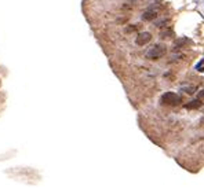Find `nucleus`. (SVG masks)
Listing matches in <instances>:
<instances>
[{
	"instance_id": "f257e3e1",
	"label": "nucleus",
	"mask_w": 204,
	"mask_h": 195,
	"mask_svg": "<svg viewBox=\"0 0 204 195\" xmlns=\"http://www.w3.org/2000/svg\"><path fill=\"white\" fill-rule=\"evenodd\" d=\"M160 103L164 106H178L182 103V96L175 92H165L160 98Z\"/></svg>"
},
{
	"instance_id": "f03ea898",
	"label": "nucleus",
	"mask_w": 204,
	"mask_h": 195,
	"mask_svg": "<svg viewBox=\"0 0 204 195\" xmlns=\"http://www.w3.org/2000/svg\"><path fill=\"white\" fill-rule=\"evenodd\" d=\"M165 52H167V47L164 44H156V46H153L146 52V58L152 59V61H156V59H160L161 57H164Z\"/></svg>"
},
{
	"instance_id": "7ed1b4c3",
	"label": "nucleus",
	"mask_w": 204,
	"mask_h": 195,
	"mask_svg": "<svg viewBox=\"0 0 204 195\" xmlns=\"http://www.w3.org/2000/svg\"><path fill=\"white\" fill-rule=\"evenodd\" d=\"M152 40V34L149 32H142V33H139L138 34V37L135 39V43H137V46H145V44H148L149 41Z\"/></svg>"
},
{
	"instance_id": "20e7f679",
	"label": "nucleus",
	"mask_w": 204,
	"mask_h": 195,
	"mask_svg": "<svg viewBox=\"0 0 204 195\" xmlns=\"http://www.w3.org/2000/svg\"><path fill=\"white\" fill-rule=\"evenodd\" d=\"M156 17H157V11H154V10H148V11H145L142 14L144 21H153Z\"/></svg>"
},
{
	"instance_id": "39448f33",
	"label": "nucleus",
	"mask_w": 204,
	"mask_h": 195,
	"mask_svg": "<svg viewBox=\"0 0 204 195\" xmlns=\"http://www.w3.org/2000/svg\"><path fill=\"white\" fill-rule=\"evenodd\" d=\"M192 41L189 39H186V37H182V39H178L177 41H175V48H184L185 46H191Z\"/></svg>"
},
{
	"instance_id": "423d86ee",
	"label": "nucleus",
	"mask_w": 204,
	"mask_h": 195,
	"mask_svg": "<svg viewBox=\"0 0 204 195\" xmlns=\"http://www.w3.org/2000/svg\"><path fill=\"white\" fill-rule=\"evenodd\" d=\"M200 106H201V100H200V99H195V100H192V102H189V103L185 104V107H186V109H189V110L199 109Z\"/></svg>"
},
{
	"instance_id": "0eeeda50",
	"label": "nucleus",
	"mask_w": 204,
	"mask_h": 195,
	"mask_svg": "<svg viewBox=\"0 0 204 195\" xmlns=\"http://www.w3.org/2000/svg\"><path fill=\"white\" fill-rule=\"evenodd\" d=\"M168 36H172L171 30H168V32H161V37H163V39H170Z\"/></svg>"
},
{
	"instance_id": "6e6552de",
	"label": "nucleus",
	"mask_w": 204,
	"mask_h": 195,
	"mask_svg": "<svg viewBox=\"0 0 204 195\" xmlns=\"http://www.w3.org/2000/svg\"><path fill=\"white\" fill-rule=\"evenodd\" d=\"M138 28H139L138 25H133L131 28H127V29H126V32H127V33H130V32H134V30H137Z\"/></svg>"
},
{
	"instance_id": "1a4fd4ad",
	"label": "nucleus",
	"mask_w": 204,
	"mask_h": 195,
	"mask_svg": "<svg viewBox=\"0 0 204 195\" xmlns=\"http://www.w3.org/2000/svg\"><path fill=\"white\" fill-rule=\"evenodd\" d=\"M184 91H186V93H189V95H192V93L195 92V88H192V87H186V88H184Z\"/></svg>"
},
{
	"instance_id": "9d476101",
	"label": "nucleus",
	"mask_w": 204,
	"mask_h": 195,
	"mask_svg": "<svg viewBox=\"0 0 204 195\" xmlns=\"http://www.w3.org/2000/svg\"><path fill=\"white\" fill-rule=\"evenodd\" d=\"M199 98H200V99H203V98H204V89H201V91L199 92Z\"/></svg>"
},
{
	"instance_id": "9b49d317",
	"label": "nucleus",
	"mask_w": 204,
	"mask_h": 195,
	"mask_svg": "<svg viewBox=\"0 0 204 195\" xmlns=\"http://www.w3.org/2000/svg\"><path fill=\"white\" fill-rule=\"evenodd\" d=\"M200 125H201V127H204V117L200 120Z\"/></svg>"
}]
</instances>
